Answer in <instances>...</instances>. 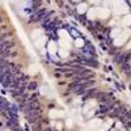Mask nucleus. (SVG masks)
I'll return each instance as SVG.
<instances>
[{
  "mask_svg": "<svg viewBox=\"0 0 131 131\" xmlns=\"http://www.w3.org/2000/svg\"><path fill=\"white\" fill-rule=\"evenodd\" d=\"M119 34H121V30H119V29H114V30L111 31L110 35H111V38H114V39H115V38H117Z\"/></svg>",
  "mask_w": 131,
  "mask_h": 131,
  "instance_id": "14",
  "label": "nucleus"
},
{
  "mask_svg": "<svg viewBox=\"0 0 131 131\" xmlns=\"http://www.w3.org/2000/svg\"><path fill=\"white\" fill-rule=\"evenodd\" d=\"M59 35H60V38H66V39H70L68 33H67V30H64V29L59 30Z\"/></svg>",
  "mask_w": 131,
  "mask_h": 131,
  "instance_id": "11",
  "label": "nucleus"
},
{
  "mask_svg": "<svg viewBox=\"0 0 131 131\" xmlns=\"http://www.w3.org/2000/svg\"><path fill=\"white\" fill-rule=\"evenodd\" d=\"M88 127H89V130L96 131L97 128L101 127V119H92L91 122L88 123Z\"/></svg>",
  "mask_w": 131,
  "mask_h": 131,
  "instance_id": "3",
  "label": "nucleus"
},
{
  "mask_svg": "<svg viewBox=\"0 0 131 131\" xmlns=\"http://www.w3.org/2000/svg\"><path fill=\"white\" fill-rule=\"evenodd\" d=\"M59 57L60 58H67L68 57V52L66 51V50H63V48H60L59 50Z\"/></svg>",
  "mask_w": 131,
  "mask_h": 131,
  "instance_id": "16",
  "label": "nucleus"
},
{
  "mask_svg": "<svg viewBox=\"0 0 131 131\" xmlns=\"http://www.w3.org/2000/svg\"><path fill=\"white\" fill-rule=\"evenodd\" d=\"M96 16H98V8H92L88 11V18L89 20H93Z\"/></svg>",
  "mask_w": 131,
  "mask_h": 131,
  "instance_id": "4",
  "label": "nucleus"
},
{
  "mask_svg": "<svg viewBox=\"0 0 131 131\" xmlns=\"http://www.w3.org/2000/svg\"><path fill=\"white\" fill-rule=\"evenodd\" d=\"M109 16V11L106 8H98V17L100 18H106Z\"/></svg>",
  "mask_w": 131,
  "mask_h": 131,
  "instance_id": "6",
  "label": "nucleus"
},
{
  "mask_svg": "<svg viewBox=\"0 0 131 131\" xmlns=\"http://www.w3.org/2000/svg\"><path fill=\"white\" fill-rule=\"evenodd\" d=\"M87 11V5L85 4H79V7H77V12H79V13H84V12Z\"/></svg>",
  "mask_w": 131,
  "mask_h": 131,
  "instance_id": "13",
  "label": "nucleus"
},
{
  "mask_svg": "<svg viewBox=\"0 0 131 131\" xmlns=\"http://www.w3.org/2000/svg\"><path fill=\"white\" fill-rule=\"evenodd\" d=\"M127 38H128V34L127 33H122V34H119L115 39H114V45L115 46H121V45H123V43L127 41Z\"/></svg>",
  "mask_w": 131,
  "mask_h": 131,
  "instance_id": "2",
  "label": "nucleus"
},
{
  "mask_svg": "<svg viewBox=\"0 0 131 131\" xmlns=\"http://www.w3.org/2000/svg\"><path fill=\"white\" fill-rule=\"evenodd\" d=\"M58 117H64V113L59 110H50V118H58Z\"/></svg>",
  "mask_w": 131,
  "mask_h": 131,
  "instance_id": "7",
  "label": "nucleus"
},
{
  "mask_svg": "<svg viewBox=\"0 0 131 131\" xmlns=\"http://www.w3.org/2000/svg\"><path fill=\"white\" fill-rule=\"evenodd\" d=\"M9 1H11V3H13V4H14V3H17L18 0H9Z\"/></svg>",
  "mask_w": 131,
  "mask_h": 131,
  "instance_id": "25",
  "label": "nucleus"
},
{
  "mask_svg": "<svg viewBox=\"0 0 131 131\" xmlns=\"http://www.w3.org/2000/svg\"><path fill=\"white\" fill-rule=\"evenodd\" d=\"M75 1H77V0H75Z\"/></svg>",
  "mask_w": 131,
  "mask_h": 131,
  "instance_id": "26",
  "label": "nucleus"
},
{
  "mask_svg": "<svg viewBox=\"0 0 131 131\" xmlns=\"http://www.w3.org/2000/svg\"><path fill=\"white\" fill-rule=\"evenodd\" d=\"M125 25H131V14H126L123 17V21H122Z\"/></svg>",
  "mask_w": 131,
  "mask_h": 131,
  "instance_id": "12",
  "label": "nucleus"
},
{
  "mask_svg": "<svg viewBox=\"0 0 131 131\" xmlns=\"http://www.w3.org/2000/svg\"><path fill=\"white\" fill-rule=\"evenodd\" d=\"M46 92H47V88H46V87H42V88H41V93L46 94Z\"/></svg>",
  "mask_w": 131,
  "mask_h": 131,
  "instance_id": "21",
  "label": "nucleus"
},
{
  "mask_svg": "<svg viewBox=\"0 0 131 131\" xmlns=\"http://www.w3.org/2000/svg\"><path fill=\"white\" fill-rule=\"evenodd\" d=\"M92 106H94V102L92 101V102H88L85 105V108H84V111H87V110H89V109H92Z\"/></svg>",
  "mask_w": 131,
  "mask_h": 131,
  "instance_id": "18",
  "label": "nucleus"
},
{
  "mask_svg": "<svg viewBox=\"0 0 131 131\" xmlns=\"http://www.w3.org/2000/svg\"><path fill=\"white\" fill-rule=\"evenodd\" d=\"M46 43V38L45 37H39L38 39H35V42H34V45L37 46V47H42L43 45Z\"/></svg>",
  "mask_w": 131,
  "mask_h": 131,
  "instance_id": "9",
  "label": "nucleus"
},
{
  "mask_svg": "<svg viewBox=\"0 0 131 131\" xmlns=\"http://www.w3.org/2000/svg\"><path fill=\"white\" fill-rule=\"evenodd\" d=\"M75 45H76L77 47H83V46H84V41L80 39V38H77V39L75 41Z\"/></svg>",
  "mask_w": 131,
  "mask_h": 131,
  "instance_id": "17",
  "label": "nucleus"
},
{
  "mask_svg": "<svg viewBox=\"0 0 131 131\" xmlns=\"http://www.w3.org/2000/svg\"><path fill=\"white\" fill-rule=\"evenodd\" d=\"M67 126H68V127H72V121H67Z\"/></svg>",
  "mask_w": 131,
  "mask_h": 131,
  "instance_id": "22",
  "label": "nucleus"
},
{
  "mask_svg": "<svg viewBox=\"0 0 131 131\" xmlns=\"http://www.w3.org/2000/svg\"><path fill=\"white\" fill-rule=\"evenodd\" d=\"M113 12H114V13H117V14L127 13V12H128V7L122 1L121 4H118V5H114V7H113Z\"/></svg>",
  "mask_w": 131,
  "mask_h": 131,
  "instance_id": "1",
  "label": "nucleus"
},
{
  "mask_svg": "<svg viewBox=\"0 0 131 131\" xmlns=\"http://www.w3.org/2000/svg\"><path fill=\"white\" fill-rule=\"evenodd\" d=\"M109 1H110V4H111V5H118V4H121V3H122V0H109Z\"/></svg>",
  "mask_w": 131,
  "mask_h": 131,
  "instance_id": "19",
  "label": "nucleus"
},
{
  "mask_svg": "<svg viewBox=\"0 0 131 131\" xmlns=\"http://www.w3.org/2000/svg\"><path fill=\"white\" fill-rule=\"evenodd\" d=\"M108 128H109V123H106V125H104L102 127H100L98 131H108Z\"/></svg>",
  "mask_w": 131,
  "mask_h": 131,
  "instance_id": "20",
  "label": "nucleus"
},
{
  "mask_svg": "<svg viewBox=\"0 0 131 131\" xmlns=\"http://www.w3.org/2000/svg\"><path fill=\"white\" fill-rule=\"evenodd\" d=\"M59 45L62 48H70V39H66V38H60L59 39Z\"/></svg>",
  "mask_w": 131,
  "mask_h": 131,
  "instance_id": "8",
  "label": "nucleus"
},
{
  "mask_svg": "<svg viewBox=\"0 0 131 131\" xmlns=\"http://www.w3.org/2000/svg\"><path fill=\"white\" fill-rule=\"evenodd\" d=\"M37 71H38V68H37V66H35V64L29 66V68H28L29 75H35V74H37Z\"/></svg>",
  "mask_w": 131,
  "mask_h": 131,
  "instance_id": "10",
  "label": "nucleus"
},
{
  "mask_svg": "<svg viewBox=\"0 0 131 131\" xmlns=\"http://www.w3.org/2000/svg\"><path fill=\"white\" fill-rule=\"evenodd\" d=\"M57 127L60 130V128H62V123H58V125H57Z\"/></svg>",
  "mask_w": 131,
  "mask_h": 131,
  "instance_id": "24",
  "label": "nucleus"
},
{
  "mask_svg": "<svg viewBox=\"0 0 131 131\" xmlns=\"http://www.w3.org/2000/svg\"><path fill=\"white\" fill-rule=\"evenodd\" d=\"M47 51L50 52V54H55V51H57V45H55V42L50 41V42L47 43Z\"/></svg>",
  "mask_w": 131,
  "mask_h": 131,
  "instance_id": "5",
  "label": "nucleus"
},
{
  "mask_svg": "<svg viewBox=\"0 0 131 131\" xmlns=\"http://www.w3.org/2000/svg\"><path fill=\"white\" fill-rule=\"evenodd\" d=\"M72 35H75V37H76V35H77V31H76V30H72Z\"/></svg>",
  "mask_w": 131,
  "mask_h": 131,
  "instance_id": "23",
  "label": "nucleus"
},
{
  "mask_svg": "<svg viewBox=\"0 0 131 131\" xmlns=\"http://www.w3.org/2000/svg\"><path fill=\"white\" fill-rule=\"evenodd\" d=\"M41 35H42V31L41 30H34L33 34H31V37L34 38V39H38V37H41Z\"/></svg>",
  "mask_w": 131,
  "mask_h": 131,
  "instance_id": "15",
  "label": "nucleus"
}]
</instances>
